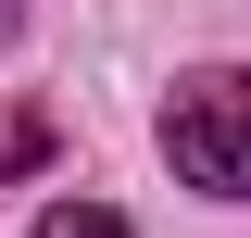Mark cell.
I'll list each match as a JSON object with an SVG mask.
<instances>
[{
    "mask_svg": "<svg viewBox=\"0 0 251 238\" xmlns=\"http://www.w3.org/2000/svg\"><path fill=\"white\" fill-rule=\"evenodd\" d=\"M0 38H13V0H0Z\"/></svg>",
    "mask_w": 251,
    "mask_h": 238,
    "instance_id": "3",
    "label": "cell"
},
{
    "mask_svg": "<svg viewBox=\"0 0 251 238\" xmlns=\"http://www.w3.org/2000/svg\"><path fill=\"white\" fill-rule=\"evenodd\" d=\"M163 163L201 201H251V63H201L163 88Z\"/></svg>",
    "mask_w": 251,
    "mask_h": 238,
    "instance_id": "1",
    "label": "cell"
},
{
    "mask_svg": "<svg viewBox=\"0 0 251 238\" xmlns=\"http://www.w3.org/2000/svg\"><path fill=\"white\" fill-rule=\"evenodd\" d=\"M38 238H126V213H113V201H50Z\"/></svg>",
    "mask_w": 251,
    "mask_h": 238,
    "instance_id": "2",
    "label": "cell"
}]
</instances>
